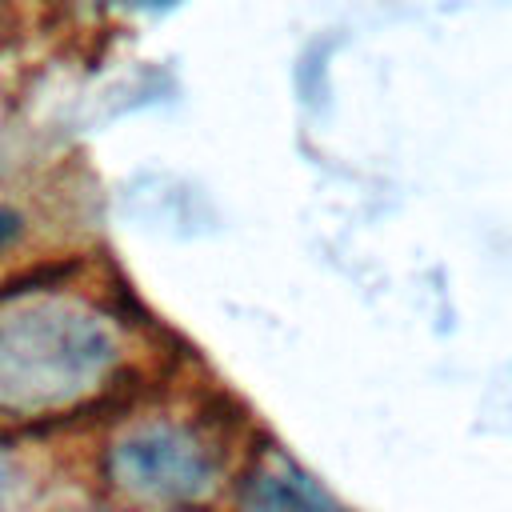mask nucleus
<instances>
[{"label": "nucleus", "mask_w": 512, "mask_h": 512, "mask_svg": "<svg viewBox=\"0 0 512 512\" xmlns=\"http://www.w3.org/2000/svg\"><path fill=\"white\" fill-rule=\"evenodd\" d=\"M16 484H20V464L8 452V444H0V504H8L16 496Z\"/></svg>", "instance_id": "obj_5"}, {"label": "nucleus", "mask_w": 512, "mask_h": 512, "mask_svg": "<svg viewBox=\"0 0 512 512\" xmlns=\"http://www.w3.org/2000/svg\"><path fill=\"white\" fill-rule=\"evenodd\" d=\"M176 368L156 324L84 260L0 280V432L100 424Z\"/></svg>", "instance_id": "obj_1"}, {"label": "nucleus", "mask_w": 512, "mask_h": 512, "mask_svg": "<svg viewBox=\"0 0 512 512\" xmlns=\"http://www.w3.org/2000/svg\"><path fill=\"white\" fill-rule=\"evenodd\" d=\"M228 500L244 508H336V496L324 492L292 456L260 440L248 444Z\"/></svg>", "instance_id": "obj_3"}, {"label": "nucleus", "mask_w": 512, "mask_h": 512, "mask_svg": "<svg viewBox=\"0 0 512 512\" xmlns=\"http://www.w3.org/2000/svg\"><path fill=\"white\" fill-rule=\"evenodd\" d=\"M12 16H16V0H0V44L12 32Z\"/></svg>", "instance_id": "obj_6"}, {"label": "nucleus", "mask_w": 512, "mask_h": 512, "mask_svg": "<svg viewBox=\"0 0 512 512\" xmlns=\"http://www.w3.org/2000/svg\"><path fill=\"white\" fill-rule=\"evenodd\" d=\"M248 444L244 412L172 368L96 424L88 476L116 504H208L228 496Z\"/></svg>", "instance_id": "obj_2"}, {"label": "nucleus", "mask_w": 512, "mask_h": 512, "mask_svg": "<svg viewBox=\"0 0 512 512\" xmlns=\"http://www.w3.org/2000/svg\"><path fill=\"white\" fill-rule=\"evenodd\" d=\"M32 240H36V216L16 200H0V268L24 256Z\"/></svg>", "instance_id": "obj_4"}]
</instances>
